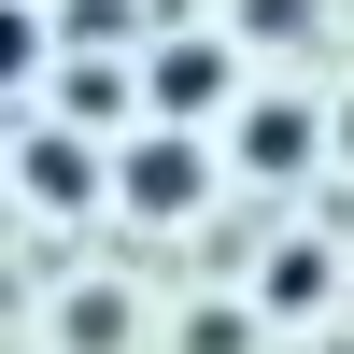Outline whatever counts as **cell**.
<instances>
[{
  "label": "cell",
  "mask_w": 354,
  "mask_h": 354,
  "mask_svg": "<svg viewBox=\"0 0 354 354\" xmlns=\"http://www.w3.org/2000/svg\"><path fill=\"white\" fill-rule=\"evenodd\" d=\"M113 198H128L142 227H170V213H198V156H185L170 128H142L128 156H113Z\"/></svg>",
  "instance_id": "6da1fadb"
},
{
  "label": "cell",
  "mask_w": 354,
  "mask_h": 354,
  "mask_svg": "<svg viewBox=\"0 0 354 354\" xmlns=\"http://www.w3.org/2000/svg\"><path fill=\"white\" fill-rule=\"evenodd\" d=\"M213 100H227V57H213V43H156L142 113H156V128H185V113H213Z\"/></svg>",
  "instance_id": "7a4b0ae2"
},
{
  "label": "cell",
  "mask_w": 354,
  "mask_h": 354,
  "mask_svg": "<svg viewBox=\"0 0 354 354\" xmlns=\"http://www.w3.org/2000/svg\"><path fill=\"white\" fill-rule=\"evenodd\" d=\"M241 170H312V113L298 100H255L241 113Z\"/></svg>",
  "instance_id": "3957f363"
},
{
  "label": "cell",
  "mask_w": 354,
  "mask_h": 354,
  "mask_svg": "<svg viewBox=\"0 0 354 354\" xmlns=\"http://www.w3.org/2000/svg\"><path fill=\"white\" fill-rule=\"evenodd\" d=\"M28 71H43V0H0V100H28Z\"/></svg>",
  "instance_id": "277c9868"
},
{
  "label": "cell",
  "mask_w": 354,
  "mask_h": 354,
  "mask_svg": "<svg viewBox=\"0 0 354 354\" xmlns=\"http://www.w3.org/2000/svg\"><path fill=\"white\" fill-rule=\"evenodd\" d=\"M15 170H28V185H43V198H85V142H57V128H43V142H28V156H15Z\"/></svg>",
  "instance_id": "5b68a950"
},
{
  "label": "cell",
  "mask_w": 354,
  "mask_h": 354,
  "mask_svg": "<svg viewBox=\"0 0 354 354\" xmlns=\"http://www.w3.org/2000/svg\"><path fill=\"white\" fill-rule=\"evenodd\" d=\"M128 340V298H71V354H113Z\"/></svg>",
  "instance_id": "8992f818"
},
{
  "label": "cell",
  "mask_w": 354,
  "mask_h": 354,
  "mask_svg": "<svg viewBox=\"0 0 354 354\" xmlns=\"http://www.w3.org/2000/svg\"><path fill=\"white\" fill-rule=\"evenodd\" d=\"M241 28H270V43H283V28H312V0H241Z\"/></svg>",
  "instance_id": "52a82bcc"
},
{
  "label": "cell",
  "mask_w": 354,
  "mask_h": 354,
  "mask_svg": "<svg viewBox=\"0 0 354 354\" xmlns=\"http://www.w3.org/2000/svg\"><path fill=\"white\" fill-rule=\"evenodd\" d=\"M326 142H340V156H354V100H340V128H326Z\"/></svg>",
  "instance_id": "ba28073f"
}]
</instances>
